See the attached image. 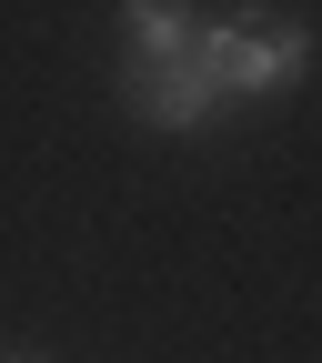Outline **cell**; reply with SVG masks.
I'll return each instance as SVG.
<instances>
[{
	"label": "cell",
	"mask_w": 322,
	"mask_h": 363,
	"mask_svg": "<svg viewBox=\"0 0 322 363\" xmlns=\"http://www.w3.org/2000/svg\"><path fill=\"white\" fill-rule=\"evenodd\" d=\"M192 71L212 81L222 111H262V101H282V91H302V71H312V21L272 11V0L202 11V30H192Z\"/></svg>",
	"instance_id": "cell-1"
},
{
	"label": "cell",
	"mask_w": 322,
	"mask_h": 363,
	"mask_svg": "<svg viewBox=\"0 0 322 363\" xmlns=\"http://www.w3.org/2000/svg\"><path fill=\"white\" fill-rule=\"evenodd\" d=\"M0 363H51V353H0Z\"/></svg>",
	"instance_id": "cell-4"
},
{
	"label": "cell",
	"mask_w": 322,
	"mask_h": 363,
	"mask_svg": "<svg viewBox=\"0 0 322 363\" xmlns=\"http://www.w3.org/2000/svg\"><path fill=\"white\" fill-rule=\"evenodd\" d=\"M111 91H121V111L142 131H161V142H212V131L232 121L192 61H111Z\"/></svg>",
	"instance_id": "cell-2"
},
{
	"label": "cell",
	"mask_w": 322,
	"mask_h": 363,
	"mask_svg": "<svg viewBox=\"0 0 322 363\" xmlns=\"http://www.w3.org/2000/svg\"><path fill=\"white\" fill-rule=\"evenodd\" d=\"M192 0H121V61H192Z\"/></svg>",
	"instance_id": "cell-3"
}]
</instances>
